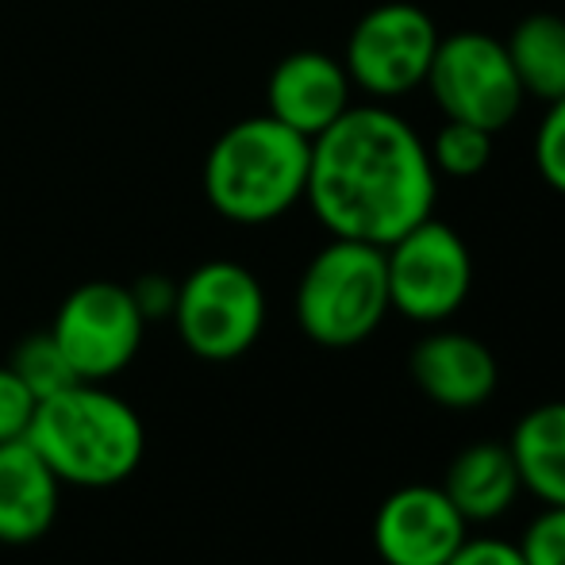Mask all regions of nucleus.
Wrapping results in <instances>:
<instances>
[{
  "instance_id": "1",
  "label": "nucleus",
  "mask_w": 565,
  "mask_h": 565,
  "mask_svg": "<svg viewBox=\"0 0 565 565\" xmlns=\"http://www.w3.org/2000/svg\"><path fill=\"white\" fill-rule=\"evenodd\" d=\"M439 173L419 131L385 105H350L312 139L305 201L331 238L385 250L435 212Z\"/></svg>"
},
{
  "instance_id": "2",
  "label": "nucleus",
  "mask_w": 565,
  "mask_h": 565,
  "mask_svg": "<svg viewBox=\"0 0 565 565\" xmlns=\"http://www.w3.org/2000/svg\"><path fill=\"white\" fill-rule=\"evenodd\" d=\"M28 443L43 454L62 484L113 489L139 469L147 454V427L124 396L97 381H77L35 404Z\"/></svg>"
},
{
  "instance_id": "3",
  "label": "nucleus",
  "mask_w": 565,
  "mask_h": 565,
  "mask_svg": "<svg viewBox=\"0 0 565 565\" xmlns=\"http://www.w3.org/2000/svg\"><path fill=\"white\" fill-rule=\"evenodd\" d=\"M312 139L274 116L231 124L204 158V196L231 224L258 227L305 201Z\"/></svg>"
},
{
  "instance_id": "4",
  "label": "nucleus",
  "mask_w": 565,
  "mask_h": 565,
  "mask_svg": "<svg viewBox=\"0 0 565 565\" xmlns=\"http://www.w3.org/2000/svg\"><path fill=\"white\" fill-rule=\"evenodd\" d=\"M292 308L300 331L320 347L347 350L365 342L393 312L385 250L354 238H331L300 274Z\"/></svg>"
},
{
  "instance_id": "5",
  "label": "nucleus",
  "mask_w": 565,
  "mask_h": 565,
  "mask_svg": "<svg viewBox=\"0 0 565 565\" xmlns=\"http://www.w3.org/2000/svg\"><path fill=\"white\" fill-rule=\"evenodd\" d=\"M170 320L196 358L235 362L266 328V289L238 262H204L178 285Z\"/></svg>"
},
{
  "instance_id": "6",
  "label": "nucleus",
  "mask_w": 565,
  "mask_h": 565,
  "mask_svg": "<svg viewBox=\"0 0 565 565\" xmlns=\"http://www.w3.org/2000/svg\"><path fill=\"white\" fill-rule=\"evenodd\" d=\"M427 89L447 119L473 124L481 131L497 135L523 108V89L515 82V70L508 62L504 39L484 31H454L435 46Z\"/></svg>"
},
{
  "instance_id": "7",
  "label": "nucleus",
  "mask_w": 565,
  "mask_h": 565,
  "mask_svg": "<svg viewBox=\"0 0 565 565\" xmlns=\"http://www.w3.org/2000/svg\"><path fill=\"white\" fill-rule=\"evenodd\" d=\"M388 305L412 323H443L466 305L473 258L450 224L427 216L385 246Z\"/></svg>"
},
{
  "instance_id": "8",
  "label": "nucleus",
  "mask_w": 565,
  "mask_h": 565,
  "mask_svg": "<svg viewBox=\"0 0 565 565\" xmlns=\"http://www.w3.org/2000/svg\"><path fill=\"white\" fill-rule=\"evenodd\" d=\"M439 39V28L424 8L408 0H388L354 23L342 66L350 74V85L370 93L373 100L408 97L427 82Z\"/></svg>"
},
{
  "instance_id": "9",
  "label": "nucleus",
  "mask_w": 565,
  "mask_h": 565,
  "mask_svg": "<svg viewBox=\"0 0 565 565\" xmlns=\"http://www.w3.org/2000/svg\"><path fill=\"white\" fill-rule=\"evenodd\" d=\"M142 320L131 289L116 281H85L58 305L51 335L82 381H113L142 347Z\"/></svg>"
},
{
  "instance_id": "10",
  "label": "nucleus",
  "mask_w": 565,
  "mask_h": 565,
  "mask_svg": "<svg viewBox=\"0 0 565 565\" xmlns=\"http://www.w3.org/2000/svg\"><path fill=\"white\" fill-rule=\"evenodd\" d=\"M469 523L439 484H401L373 515V551L385 565H447Z\"/></svg>"
},
{
  "instance_id": "11",
  "label": "nucleus",
  "mask_w": 565,
  "mask_h": 565,
  "mask_svg": "<svg viewBox=\"0 0 565 565\" xmlns=\"http://www.w3.org/2000/svg\"><path fill=\"white\" fill-rule=\"evenodd\" d=\"M408 373L427 401L454 412L484 404L497 393V381H500V365L492 358V350L477 335L450 331V328L427 331L412 347Z\"/></svg>"
},
{
  "instance_id": "12",
  "label": "nucleus",
  "mask_w": 565,
  "mask_h": 565,
  "mask_svg": "<svg viewBox=\"0 0 565 565\" xmlns=\"http://www.w3.org/2000/svg\"><path fill=\"white\" fill-rule=\"evenodd\" d=\"M350 93L354 85L339 58L323 51H297L274 66L266 82V105L269 116L281 119L285 127L316 139L350 108Z\"/></svg>"
},
{
  "instance_id": "13",
  "label": "nucleus",
  "mask_w": 565,
  "mask_h": 565,
  "mask_svg": "<svg viewBox=\"0 0 565 565\" xmlns=\"http://www.w3.org/2000/svg\"><path fill=\"white\" fill-rule=\"evenodd\" d=\"M62 481L28 439L0 443V543H39L58 520Z\"/></svg>"
},
{
  "instance_id": "14",
  "label": "nucleus",
  "mask_w": 565,
  "mask_h": 565,
  "mask_svg": "<svg viewBox=\"0 0 565 565\" xmlns=\"http://www.w3.org/2000/svg\"><path fill=\"white\" fill-rule=\"evenodd\" d=\"M439 489L450 497V504L461 512V520L473 527V523L500 520L520 500L523 484L520 473H515L508 443L481 439L454 454Z\"/></svg>"
},
{
  "instance_id": "15",
  "label": "nucleus",
  "mask_w": 565,
  "mask_h": 565,
  "mask_svg": "<svg viewBox=\"0 0 565 565\" xmlns=\"http://www.w3.org/2000/svg\"><path fill=\"white\" fill-rule=\"evenodd\" d=\"M508 450L523 492L546 508H565V401H546L523 412Z\"/></svg>"
},
{
  "instance_id": "16",
  "label": "nucleus",
  "mask_w": 565,
  "mask_h": 565,
  "mask_svg": "<svg viewBox=\"0 0 565 565\" xmlns=\"http://www.w3.org/2000/svg\"><path fill=\"white\" fill-rule=\"evenodd\" d=\"M504 51L523 97H535L543 105L565 97V15H523L504 39Z\"/></svg>"
},
{
  "instance_id": "17",
  "label": "nucleus",
  "mask_w": 565,
  "mask_h": 565,
  "mask_svg": "<svg viewBox=\"0 0 565 565\" xmlns=\"http://www.w3.org/2000/svg\"><path fill=\"white\" fill-rule=\"evenodd\" d=\"M8 370L23 381V388H28L35 401H46V396L62 393V388L82 381L74 373V365L66 362V354H62V347L54 342L51 331H39V335L23 339L20 347H15Z\"/></svg>"
},
{
  "instance_id": "18",
  "label": "nucleus",
  "mask_w": 565,
  "mask_h": 565,
  "mask_svg": "<svg viewBox=\"0 0 565 565\" xmlns=\"http://www.w3.org/2000/svg\"><path fill=\"white\" fill-rule=\"evenodd\" d=\"M427 154H431L435 173H447V178H477L492 158V135L473 124L447 119V124L439 127V135L431 139V147H427Z\"/></svg>"
},
{
  "instance_id": "19",
  "label": "nucleus",
  "mask_w": 565,
  "mask_h": 565,
  "mask_svg": "<svg viewBox=\"0 0 565 565\" xmlns=\"http://www.w3.org/2000/svg\"><path fill=\"white\" fill-rule=\"evenodd\" d=\"M535 166L546 185L565 196V97L546 105V116L535 135Z\"/></svg>"
},
{
  "instance_id": "20",
  "label": "nucleus",
  "mask_w": 565,
  "mask_h": 565,
  "mask_svg": "<svg viewBox=\"0 0 565 565\" xmlns=\"http://www.w3.org/2000/svg\"><path fill=\"white\" fill-rule=\"evenodd\" d=\"M520 551L527 565H565V508H546L523 531Z\"/></svg>"
},
{
  "instance_id": "21",
  "label": "nucleus",
  "mask_w": 565,
  "mask_h": 565,
  "mask_svg": "<svg viewBox=\"0 0 565 565\" xmlns=\"http://www.w3.org/2000/svg\"><path fill=\"white\" fill-rule=\"evenodd\" d=\"M35 404L39 401L23 388V381L8 365H0V443L28 439Z\"/></svg>"
},
{
  "instance_id": "22",
  "label": "nucleus",
  "mask_w": 565,
  "mask_h": 565,
  "mask_svg": "<svg viewBox=\"0 0 565 565\" xmlns=\"http://www.w3.org/2000/svg\"><path fill=\"white\" fill-rule=\"evenodd\" d=\"M447 565H527V558H523L520 543H504V539H469L458 546V551L450 554Z\"/></svg>"
},
{
  "instance_id": "23",
  "label": "nucleus",
  "mask_w": 565,
  "mask_h": 565,
  "mask_svg": "<svg viewBox=\"0 0 565 565\" xmlns=\"http://www.w3.org/2000/svg\"><path fill=\"white\" fill-rule=\"evenodd\" d=\"M139 305L142 320H154V316H173V300H178V285L170 277H158V274H147L139 277L135 285H127Z\"/></svg>"
}]
</instances>
